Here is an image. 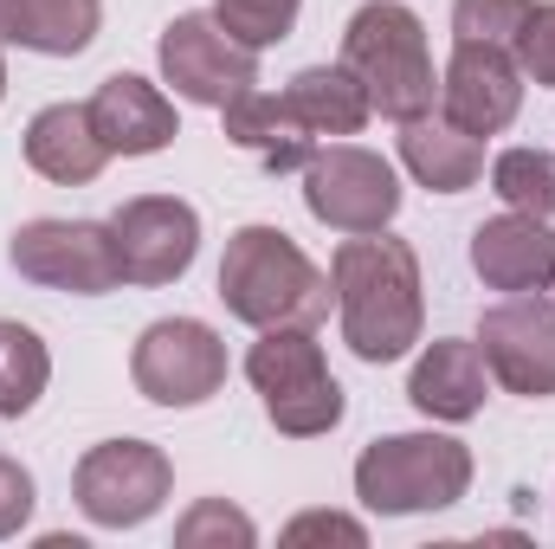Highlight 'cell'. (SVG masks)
Returning a JSON list of instances; mask_svg holds the SVG:
<instances>
[{
    "label": "cell",
    "mask_w": 555,
    "mask_h": 549,
    "mask_svg": "<svg viewBox=\"0 0 555 549\" xmlns=\"http://www.w3.org/2000/svg\"><path fill=\"white\" fill-rule=\"evenodd\" d=\"M117 253H124V278L130 284H175L201 253V214L175 194H137L111 214Z\"/></svg>",
    "instance_id": "obj_12"
},
{
    "label": "cell",
    "mask_w": 555,
    "mask_h": 549,
    "mask_svg": "<svg viewBox=\"0 0 555 549\" xmlns=\"http://www.w3.org/2000/svg\"><path fill=\"white\" fill-rule=\"evenodd\" d=\"M401 162L414 168L420 188H433V194H465L478 175H485V142L472 137V130H459L446 111L433 117H414V124H401Z\"/></svg>",
    "instance_id": "obj_18"
},
{
    "label": "cell",
    "mask_w": 555,
    "mask_h": 549,
    "mask_svg": "<svg viewBox=\"0 0 555 549\" xmlns=\"http://www.w3.org/2000/svg\"><path fill=\"white\" fill-rule=\"evenodd\" d=\"M91 124H98V137H104L111 155H155V149H168V142L181 137L175 104H168L149 78H137V72H111V78L98 85Z\"/></svg>",
    "instance_id": "obj_15"
},
{
    "label": "cell",
    "mask_w": 555,
    "mask_h": 549,
    "mask_svg": "<svg viewBox=\"0 0 555 549\" xmlns=\"http://www.w3.org/2000/svg\"><path fill=\"white\" fill-rule=\"evenodd\" d=\"M478 349L485 369L524 395V401H550L555 395V304L537 291H517L511 304H491L478 317Z\"/></svg>",
    "instance_id": "obj_11"
},
{
    "label": "cell",
    "mask_w": 555,
    "mask_h": 549,
    "mask_svg": "<svg viewBox=\"0 0 555 549\" xmlns=\"http://www.w3.org/2000/svg\"><path fill=\"white\" fill-rule=\"evenodd\" d=\"M130 382L155 408H201L227 388V343L201 317H162L137 336Z\"/></svg>",
    "instance_id": "obj_7"
},
{
    "label": "cell",
    "mask_w": 555,
    "mask_h": 549,
    "mask_svg": "<svg viewBox=\"0 0 555 549\" xmlns=\"http://www.w3.org/2000/svg\"><path fill=\"white\" fill-rule=\"evenodd\" d=\"M13 272L46 284V291H72V297H104L124 284V253L111 220H26L7 246Z\"/></svg>",
    "instance_id": "obj_8"
},
{
    "label": "cell",
    "mask_w": 555,
    "mask_h": 549,
    "mask_svg": "<svg viewBox=\"0 0 555 549\" xmlns=\"http://www.w3.org/2000/svg\"><path fill=\"white\" fill-rule=\"evenodd\" d=\"M284 104L310 124V137H356L375 117L369 111V91L349 78V65H304L284 85Z\"/></svg>",
    "instance_id": "obj_20"
},
{
    "label": "cell",
    "mask_w": 555,
    "mask_h": 549,
    "mask_svg": "<svg viewBox=\"0 0 555 549\" xmlns=\"http://www.w3.org/2000/svg\"><path fill=\"white\" fill-rule=\"evenodd\" d=\"M168 485H175V465H168V452L149 446V439H104V446H91V452L78 459V472H72L78 511H85L91 524H104V531H137V524H149V518L162 511Z\"/></svg>",
    "instance_id": "obj_6"
},
{
    "label": "cell",
    "mask_w": 555,
    "mask_h": 549,
    "mask_svg": "<svg viewBox=\"0 0 555 549\" xmlns=\"http://www.w3.org/2000/svg\"><path fill=\"white\" fill-rule=\"evenodd\" d=\"M0 98H7V59H0Z\"/></svg>",
    "instance_id": "obj_30"
},
{
    "label": "cell",
    "mask_w": 555,
    "mask_h": 549,
    "mask_svg": "<svg viewBox=\"0 0 555 549\" xmlns=\"http://www.w3.org/2000/svg\"><path fill=\"white\" fill-rule=\"evenodd\" d=\"M104 0H7V39L46 59H72L98 39Z\"/></svg>",
    "instance_id": "obj_21"
},
{
    "label": "cell",
    "mask_w": 555,
    "mask_h": 549,
    "mask_svg": "<svg viewBox=\"0 0 555 549\" xmlns=\"http://www.w3.org/2000/svg\"><path fill=\"white\" fill-rule=\"evenodd\" d=\"M472 491V446L452 433H388L356 459V498L382 518L446 511Z\"/></svg>",
    "instance_id": "obj_4"
},
{
    "label": "cell",
    "mask_w": 555,
    "mask_h": 549,
    "mask_svg": "<svg viewBox=\"0 0 555 549\" xmlns=\"http://www.w3.org/2000/svg\"><path fill=\"white\" fill-rule=\"evenodd\" d=\"M46 382H52V356H46L39 330L0 317V420L33 413V401L46 395Z\"/></svg>",
    "instance_id": "obj_22"
},
{
    "label": "cell",
    "mask_w": 555,
    "mask_h": 549,
    "mask_svg": "<svg viewBox=\"0 0 555 549\" xmlns=\"http://www.w3.org/2000/svg\"><path fill=\"white\" fill-rule=\"evenodd\" d=\"M111 162V149L91 124V104H46L33 124H26V168L59 181V188H85L98 181Z\"/></svg>",
    "instance_id": "obj_17"
},
{
    "label": "cell",
    "mask_w": 555,
    "mask_h": 549,
    "mask_svg": "<svg viewBox=\"0 0 555 549\" xmlns=\"http://www.w3.org/2000/svg\"><path fill=\"white\" fill-rule=\"evenodd\" d=\"M175 544H181V549H207V544L253 549V544H259V531H253V518H246V511H233L227 498H201V505L175 524Z\"/></svg>",
    "instance_id": "obj_26"
},
{
    "label": "cell",
    "mask_w": 555,
    "mask_h": 549,
    "mask_svg": "<svg viewBox=\"0 0 555 549\" xmlns=\"http://www.w3.org/2000/svg\"><path fill=\"white\" fill-rule=\"evenodd\" d=\"M304 207L336 233H382L401 214V181L375 149L330 142L304 162Z\"/></svg>",
    "instance_id": "obj_9"
},
{
    "label": "cell",
    "mask_w": 555,
    "mask_h": 549,
    "mask_svg": "<svg viewBox=\"0 0 555 549\" xmlns=\"http://www.w3.org/2000/svg\"><path fill=\"white\" fill-rule=\"evenodd\" d=\"M343 65L369 91V111H382L388 124H414L439 98L426 26L408 7H395V0H369L362 13H349V26H343Z\"/></svg>",
    "instance_id": "obj_3"
},
{
    "label": "cell",
    "mask_w": 555,
    "mask_h": 549,
    "mask_svg": "<svg viewBox=\"0 0 555 549\" xmlns=\"http://www.w3.org/2000/svg\"><path fill=\"white\" fill-rule=\"evenodd\" d=\"M439 111L472 130V137H498L511 130V117L524 111V72L504 46H459L439 85Z\"/></svg>",
    "instance_id": "obj_13"
},
{
    "label": "cell",
    "mask_w": 555,
    "mask_h": 549,
    "mask_svg": "<svg viewBox=\"0 0 555 549\" xmlns=\"http://www.w3.org/2000/svg\"><path fill=\"white\" fill-rule=\"evenodd\" d=\"M517 72L537 78L543 91H555V0L550 7H530V20L517 26Z\"/></svg>",
    "instance_id": "obj_27"
},
{
    "label": "cell",
    "mask_w": 555,
    "mask_h": 549,
    "mask_svg": "<svg viewBox=\"0 0 555 549\" xmlns=\"http://www.w3.org/2000/svg\"><path fill=\"white\" fill-rule=\"evenodd\" d=\"M491 188H498L504 207L550 220L555 214V155L550 149H504L491 162Z\"/></svg>",
    "instance_id": "obj_23"
},
{
    "label": "cell",
    "mask_w": 555,
    "mask_h": 549,
    "mask_svg": "<svg viewBox=\"0 0 555 549\" xmlns=\"http://www.w3.org/2000/svg\"><path fill=\"white\" fill-rule=\"evenodd\" d=\"M336 284L304 259L284 227H240L220 259V304L253 330H317Z\"/></svg>",
    "instance_id": "obj_2"
},
{
    "label": "cell",
    "mask_w": 555,
    "mask_h": 549,
    "mask_svg": "<svg viewBox=\"0 0 555 549\" xmlns=\"http://www.w3.org/2000/svg\"><path fill=\"white\" fill-rule=\"evenodd\" d=\"M485 395H491V369H485V349L478 343H459V336H439L426 343V356L408 375V401H414L426 420H472L485 413Z\"/></svg>",
    "instance_id": "obj_16"
},
{
    "label": "cell",
    "mask_w": 555,
    "mask_h": 549,
    "mask_svg": "<svg viewBox=\"0 0 555 549\" xmlns=\"http://www.w3.org/2000/svg\"><path fill=\"white\" fill-rule=\"evenodd\" d=\"M246 375L253 388L266 395V413H272L278 433L291 439H317L343 420V382L330 375L323 362V343L310 330H266L246 356Z\"/></svg>",
    "instance_id": "obj_5"
},
{
    "label": "cell",
    "mask_w": 555,
    "mask_h": 549,
    "mask_svg": "<svg viewBox=\"0 0 555 549\" xmlns=\"http://www.w3.org/2000/svg\"><path fill=\"white\" fill-rule=\"evenodd\" d=\"M284 544H349V549H362L369 531H362L356 518H343V511H304V518L284 524Z\"/></svg>",
    "instance_id": "obj_28"
},
{
    "label": "cell",
    "mask_w": 555,
    "mask_h": 549,
    "mask_svg": "<svg viewBox=\"0 0 555 549\" xmlns=\"http://www.w3.org/2000/svg\"><path fill=\"white\" fill-rule=\"evenodd\" d=\"M297 7H304V0H220L214 13H220V26H227L240 46L266 52V46H278V39H291Z\"/></svg>",
    "instance_id": "obj_25"
},
{
    "label": "cell",
    "mask_w": 555,
    "mask_h": 549,
    "mask_svg": "<svg viewBox=\"0 0 555 549\" xmlns=\"http://www.w3.org/2000/svg\"><path fill=\"white\" fill-rule=\"evenodd\" d=\"M162 78L175 85V98L227 111L240 91L259 85V52L240 46L220 13H175L162 33Z\"/></svg>",
    "instance_id": "obj_10"
},
{
    "label": "cell",
    "mask_w": 555,
    "mask_h": 549,
    "mask_svg": "<svg viewBox=\"0 0 555 549\" xmlns=\"http://www.w3.org/2000/svg\"><path fill=\"white\" fill-rule=\"evenodd\" d=\"M26 518H33V472L0 452V537H20Z\"/></svg>",
    "instance_id": "obj_29"
},
{
    "label": "cell",
    "mask_w": 555,
    "mask_h": 549,
    "mask_svg": "<svg viewBox=\"0 0 555 549\" xmlns=\"http://www.w3.org/2000/svg\"><path fill=\"white\" fill-rule=\"evenodd\" d=\"M472 272L491 291H555V233L537 214H498L472 233Z\"/></svg>",
    "instance_id": "obj_14"
},
{
    "label": "cell",
    "mask_w": 555,
    "mask_h": 549,
    "mask_svg": "<svg viewBox=\"0 0 555 549\" xmlns=\"http://www.w3.org/2000/svg\"><path fill=\"white\" fill-rule=\"evenodd\" d=\"M537 0H452V33L459 46H517V26L530 20Z\"/></svg>",
    "instance_id": "obj_24"
},
{
    "label": "cell",
    "mask_w": 555,
    "mask_h": 549,
    "mask_svg": "<svg viewBox=\"0 0 555 549\" xmlns=\"http://www.w3.org/2000/svg\"><path fill=\"white\" fill-rule=\"evenodd\" d=\"M336 310H343V343L362 362H401L420 343L426 297H420V253L408 240L382 233H349L330 259Z\"/></svg>",
    "instance_id": "obj_1"
},
{
    "label": "cell",
    "mask_w": 555,
    "mask_h": 549,
    "mask_svg": "<svg viewBox=\"0 0 555 549\" xmlns=\"http://www.w3.org/2000/svg\"><path fill=\"white\" fill-rule=\"evenodd\" d=\"M227 137L240 142L246 155H259L272 175H291V168H304L310 155H317V137H310V124L284 104V98H266V91H240L227 111Z\"/></svg>",
    "instance_id": "obj_19"
}]
</instances>
